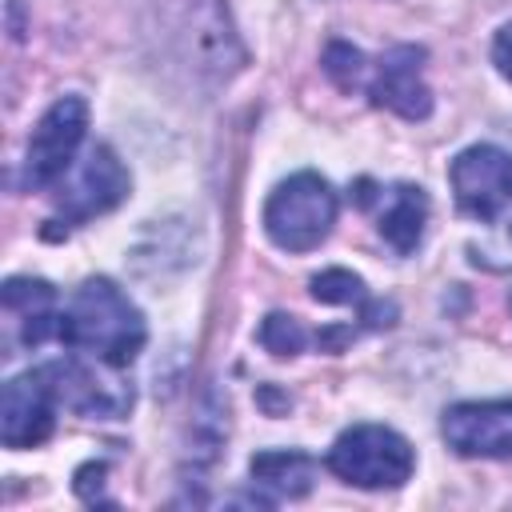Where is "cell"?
<instances>
[{
    "label": "cell",
    "mask_w": 512,
    "mask_h": 512,
    "mask_svg": "<svg viewBox=\"0 0 512 512\" xmlns=\"http://www.w3.org/2000/svg\"><path fill=\"white\" fill-rule=\"evenodd\" d=\"M492 64H496V72L504 80H512V24H504L496 32V40H492Z\"/></svg>",
    "instance_id": "ac0fdd59"
},
{
    "label": "cell",
    "mask_w": 512,
    "mask_h": 512,
    "mask_svg": "<svg viewBox=\"0 0 512 512\" xmlns=\"http://www.w3.org/2000/svg\"><path fill=\"white\" fill-rule=\"evenodd\" d=\"M60 340L80 356L124 368L140 356L148 328L140 308L108 276H92L68 296L60 312Z\"/></svg>",
    "instance_id": "6da1fadb"
},
{
    "label": "cell",
    "mask_w": 512,
    "mask_h": 512,
    "mask_svg": "<svg viewBox=\"0 0 512 512\" xmlns=\"http://www.w3.org/2000/svg\"><path fill=\"white\" fill-rule=\"evenodd\" d=\"M52 396L60 408L80 412V416H96V420H120L132 408V384L120 376V368L104 364V360H84L64 356V360H48L40 364Z\"/></svg>",
    "instance_id": "8992f818"
},
{
    "label": "cell",
    "mask_w": 512,
    "mask_h": 512,
    "mask_svg": "<svg viewBox=\"0 0 512 512\" xmlns=\"http://www.w3.org/2000/svg\"><path fill=\"white\" fill-rule=\"evenodd\" d=\"M356 204L360 208H376V228L380 236L400 252H416L420 236H424V224H428V196L420 184H392L388 192H368L372 184L360 180L356 184Z\"/></svg>",
    "instance_id": "8fae6325"
},
{
    "label": "cell",
    "mask_w": 512,
    "mask_h": 512,
    "mask_svg": "<svg viewBox=\"0 0 512 512\" xmlns=\"http://www.w3.org/2000/svg\"><path fill=\"white\" fill-rule=\"evenodd\" d=\"M472 264L488 268V272H508L512 268V224L500 232V244H472Z\"/></svg>",
    "instance_id": "e0dca14e"
},
{
    "label": "cell",
    "mask_w": 512,
    "mask_h": 512,
    "mask_svg": "<svg viewBox=\"0 0 512 512\" xmlns=\"http://www.w3.org/2000/svg\"><path fill=\"white\" fill-rule=\"evenodd\" d=\"M248 472H252V488L264 492V504H276V500H296L312 488L316 460L300 448H268L252 456Z\"/></svg>",
    "instance_id": "4fadbf2b"
},
{
    "label": "cell",
    "mask_w": 512,
    "mask_h": 512,
    "mask_svg": "<svg viewBox=\"0 0 512 512\" xmlns=\"http://www.w3.org/2000/svg\"><path fill=\"white\" fill-rule=\"evenodd\" d=\"M260 344H264L272 356H296V352H304L308 332L300 328L296 316L272 312V316H264V324H260Z\"/></svg>",
    "instance_id": "9a60e30c"
},
{
    "label": "cell",
    "mask_w": 512,
    "mask_h": 512,
    "mask_svg": "<svg viewBox=\"0 0 512 512\" xmlns=\"http://www.w3.org/2000/svg\"><path fill=\"white\" fill-rule=\"evenodd\" d=\"M452 192L460 212L492 224L504 208H512V152L496 144H472L464 148L448 168Z\"/></svg>",
    "instance_id": "52a82bcc"
},
{
    "label": "cell",
    "mask_w": 512,
    "mask_h": 512,
    "mask_svg": "<svg viewBox=\"0 0 512 512\" xmlns=\"http://www.w3.org/2000/svg\"><path fill=\"white\" fill-rule=\"evenodd\" d=\"M336 192L316 172L280 180L264 204V232L280 252H312L336 224Z\"/></svg>",
    "instance_id": "7a4b0ae2"
},
{
    "label": "cell",
    "mask_w": 512,
    "mask_h": 512,
    "mask_svg": "<svg viewBox=\"0 0 512 512\" xmlns=\"http://www.w3.org/2000/svg\"><path fill=\"white\" fill-rule=\"evenodd\" d=\"M4 312L12 316V340L24 348L44 344L48 336H60V300L56 288L48 280H32V276H12L4 280Z\"/></svg>",
    "instance_id": "7c38bea8"
},
{
    "label": "cell",
    "mask_w": 512,
    "mask_h": 512,
    "mask_svg": "<svg viewBox=\"0 0 512 512\" xmlns=\"http://www.w3.org/2000/svg\"><path fill=\"white\" fill-rule=\"evenodd\" d=\"M56 188H60L56 192V216L48 224H60V228L52 236L72 232V228L88 224L92 216L112 212L128 196L132 180L124 172V164L116 160V152L108 144H96V148H88V156L76 168L64 172V180Z\"/></svg>",
    "instance_id": "5b68a950"
},
{
    "label": "cell",
    "mask_w": 512,
    "mask_h": 512,
    "mask_svg": "<svg viewBox=\"0 0 512 512\" xmlns=\"http://www.w3.org/2000/svg\"><path fill=\"white\" fill-rule=\"evenodd\" d=\"M412 468H416L412 444L384 424H356L340 432L336 444L328 448V472L364 492L400 488L412 476Z\"/></svg>",
    "instance_id": "3957f363"
},
{
    "label": "cell",
    "mask_w": 512,
    "mask_h": 512,
    "mask_svg": "<svg viewBox=\"0 0 512 512\" xmlns=\"http://www.w3.org/2000/svg\"><path fill=\"white\" fill-rule=\"evenodd\" d=\"M88 132V104L80 96H60L32 128L24 160H20V188L44 192L64 180V172L76 164V148Z\"/></svg>",
    "instance_id": "277c9868"
},
{
    "label": "cell",
    "mask_w": 512,
    "mask_h": 512,
    "mask_svg": "<svg viewBox=\"0 0 512 512\" xmlns=\"http://www.w3.org/2000/svg\"><path fill=\"white\" fill-rule=\"evenodd\" d=\"M312 296L320 304H368V292H364V280L348 268H328L320 276H312Z\"/></svg>",
    "instance_id": "5bb4252c"
},
{
    "label": "cell",
    "mask_w": 512,
    "mask_h": 512,
    "mask_svg": "<svg viewBox=\"0 0 512 512\" xmlns=\"http://www.w3.org/2000/svg\"><path fill=\"white\" fill-rule=\"evenodd\" d=\"M424 48L420 44H396L380 56L376 76L368 84L372 104L404 116V120H428L432 112V92L424 84Z\"/></svg>",
    "instance_id": "30bf717a"
},
{
    "label": "cell",
    "mask_w": 512,
    "mask_h": 512,
    "mask_svg": "<svg viewBox=\"0 0 512 512\" xmlns=\"http://www.w3.org/2000/svg\"><path fill=\"white\" fill-rule=\"evenodd\" d=\"M56 396L40 368L20 372L4 384L0 396V440L4 448H36L56 428Z\"/></svg>",
    "instance_id": "9c48e42d"
},
{
    "label": "cell",
    "mask_w": 512,
    "mask_h": 512,
    "mask_svg": "<svg viewBox=\"0 0 512 512\" xmlns=\"http://www.w3.org/2000/svg\"><path fill=\"white\" fill-rule=\"evenodd\" d=\"M440 432L456 456L512 460V400H464L440 420Z\"/></svg>",
    "instance_id": "ba28073f"
},
{
    "label": "cell",
    "mask_w": 512,
    "mask_h": 512,
    "mask_svg": "<svg viewBox=\"0 0 512 512\" xmlns=\"http://www.w3.org/2000/svg\"><path fill=\"white\" fill-rule=\"evenodd\" d=\"M324 72L336 80V88L352 92V88L364 80V56H360V48H352V44H344V40L328 44V52H324Z\"/></svg>",
    "instance_id": "2e32d148"
}]
</instances>
